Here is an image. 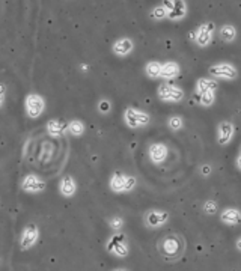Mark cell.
<instances>
[{"instance_id": "27", "label": "cell", "mask_w": 241, "mask_h": 271, "mask_svg": "<svg viewBox=\"0 0 241 271\" xmlns=\"http://www.w3.org/2000/svg\"><path fill=\"white\" fill-rule=\"evenodd\" d=\"M202 211L207 214V216H216L219 211V205L214 199H208V201H205L202 205Z\"/></svg>"}, {"instance_id": "13", "label": "cell", "mask_w": 241, "mask_h": 271, "mask_svg": "<svg viewBox=\"0 0 241 271\" xmlns=\"http://www.w3.org/2000/svg\"><path fill=\"white\" fill-rule=\"evenodd\" d=\"M134 41L129 36H122L118 38L115 42L112 44V53L118 56V58H127V56H130L134 51Z\"/></svg>"}, {"instance_id": "16", "label": "cell", "mask_w": 241, "mask_h": 271, "mask_svg": "<svg viewBox=\"0 0 241 271\" xmlns=\"http://www.w3.org/2000/svg\"><path fill=\"white\" fill-rule=\"evenodd\" d=\"M219 219L226 226H238L241 224V209L235 207H228L220 211Z\"/></svg>"}, {"instance_id": "19", "label": "cell", "mask_w": 241, "mask_h": 271, "mask_svg": "<svg viewBox=\"0 0 241 271\" xmlns=\"http://www.w3.org/2000/svg\"><path fill=\"white\" fill-rule=\"evenodd\" d=\"M217 35L219 38L226 42V44H232V42L237 39L238 36V31H237V27L231 23H225L219 27V31H217Z\"/></svg>"}, {"instance_id": "29", "label": "cell", "mask_w": 241, "mask_h": 271, "mask_svg": "<svg viewBox=\"0 0 241 271\" xmlns=\"http://www.w3.org/2000/svg\"><path fill=\"white\" fill-rule=\"evenodd\" d=\"M98 110H100L103 115H107V113L112 110V103L109 101V99L103 98L100 103H98Z\"/></svg>"}, {"instance_id": "2", "label": "cell", "mask_w": 241, "mask_h": 271, "mask_svg": "<svg viewBox=\"0 0 241 271\" xmlns=\"http://www.w3.org/2000/svg\"><path fill=\"white\" fill-rule=\"evenodd\" d=\"M216 32H217V27H216V23L212 21H204L201 23L199 26L193 29L190 33H189V38L190 41L196 47L199 48H207L211 46L212 39L216 36Z\"/></svg>"}, {"instance_id": "28", "label": "cell", "mask_w": 241, "mask_h": 271, "mask_svg": "<svg viewBox=\"0 0 241 271\" xmlns=\"http://www.w3.org/2000/svg\"><path fill=\"white\" fill-rule=\"evenodd\" d=\"M124 224H125V220L121 216H112L109 219V227L112 231H115V232H121Z\"/></svg>"}, {"instance_id": "9", "label": "cell", "mask_w": 241, "mask_h": 271, "mask_svg": "<svg viewBox=\"0 0 241 271\" xmlns=\"http://www.w3.org/2000/svg\"><path fill=\"white\" fill-rule=\"evenodd\" d=\"M163 5L167 9L169 21H181L189 14V3L186 0H163Z\"/></svg>"}, {"instance_id": "26", "label": "cell", "mask_w": 241, "mask_h": 271, "mask_svg": "<svg viewBox=\"0 0 241 271\" xmlns=\"http://www.w3.org/2000/svg\"><path fill=\"white\" fill-rule=\"evenodd\" d=\"M167 128L171 131H174V133H177V131H179V130H182V127H184V119H182V116H179V115H174V116H171L167 119Z\"/></svg>"}, {"instance_id": "33", "label": "cell", "mask_w": 241, "mask_h": 271, "mask_svg": "<svg viewBox=\"0 0 241 271\" xmlns=\"http://www.w3.org/2000/svg\"><path fill=\"white\" fill-rule=\"evenodd\" d=\"M80 69H81V73H88V71H89V65L88 64H81Z\"/></svg>"}, {"instance_id": "32", "label": "cell", "mask_w": 241, "mask_h": 271, "mask_svg": "<svg viewBox=\"0 0 241 271\" xmlns=\"http://www.w3.org/2000/svg\"><path fill=\"white\" fill-rule=\"evenodd\" d=\"M235 166H237V169L241 172V154H238V157L235 159Z\"/></svg>"}, {"instance_id": "3", "label": "cell", "mask_w": 241, "mask_h": 271, "mask_svg": "<svg viewBox=\"0 0 241 271\" xmlns=\"http://www.w3.org/2000/svg\"><path fill=\"white\" fill-rule=\"evenodd\" d=\"M122 121L127 128L130 130H140V128H145L151 122V116L146 112L140 110L134 106H127L122 113Z\"/></svg>"}, {"instance_id": "30", "label": "cell", "mask_w": 241, "mask_h": 271, "mask_svg": "<svg viewBox=\"0 0 241 271\" xmlns=\"http://www.w3.org/2000/svg\"><path fill=\"white\" fill-rule=\"evenodd\" d=\"M199 174H201V176H204V178H209L211 174H212L211 164H202V166L199 167Z\"/></svg>"}, {"instance_id": "1", "label": "cell", "mask_w": 241, "mask_h": 271, "mask_svg": "<svg viewBox=\"0 0 241 271\" xmlns=\"http://www.w3.org/2000/svg\"><path fill=\"white\" fill-rule=\"evenodd\" d=\"M187 250V241L178 232H167L157 241V252L166 262H178Z\"/></svg>"}, {"instance_id": "34", "label": "cell", "mask_w": 241, "mask_h": 271, "mask_svg": "<svg viewBox=\"0 0 241 271\" xmlns=\"http://www.w3.org/2000/svg\"><path fill=\"white\" fill-rule=\"evenodd\" d=\"M235 249H237L238 252H241V237H238L237 241H235Z\"/></svg>"}, {"instance_id": "25", "label": "cell", "mask_w": 241, "mask_h": 271, "mask_svg": "<svg viewBox=\"0 0 241 271\" xmlns=\"http://www.w3.org/2000/svg\"><path fill=\"white\" fill-rule=\"evenodd\" d=\"M194 99L201 107L208 109L211 106H214V103H216V92H205V94L194 95Z\"/></svg>"}, {"instance_id": "12", "label": "cell", "mask_w": 241, "mask_h": 271, "mask_svg": "<svg viewBox=\"0 0 241 271\" xmlns=\"http://www.w3.org/2000/svg\"><path fill=\"white\" fill-rule=\"evenodd\" d=\"M39 239V229H38V226L31 223V224H27L24 227V231L20 237V247L21 250H29L32 249L36 242Z\"/></svg>"}, {"instance_id": "18", "label": "cell", "mask_w": 241, "mask_h": 271, "mask_svg": "<svg viewBox=\"0 0 241 271\" xmlns=\"http://www.w3.org/2000/svg\"><path fill=\"white\" fill-rule=\"evenodd\" d=\"M219 89V81L214 79H208V77H201L197 79L194 84V95L205 94V92H217Z\"/></svg>"}, {"instance_id": "36", "label": "cell", "mask_w": 241, "mask_h": 271, "mask_svg": "<svg viewBox=\"0 0 241 271\" xmlns=\"http://www.w3.org/2000/svg\"><path fill=\"white\" fill-rule=\"evenodd\" d=\"M240 154H241V149H240Z\"/></svg>"}, {"instance_id": "14", "label": "cell", "mask_w": 241, "mask_h": 271, "mask_svg": "<svg viewBox=\"0 0 241 271\" xmlns=\"http://www.w3.org/2000/svg\"><path fill=\"white\" fill-rule=\"evenodd\" d=\"M235 136V125L231 121H222L217 125V143L220 146H226L231 143Z\"/></svg>"}, {"instance_id": "8", "label": "cell", "mask_w": 241, "mask_h": 271, "mask_svg": "<svg viewBox=\"0 0 241 271\" xmlns=\"http://www.w3.org/2000/svg\"><path fill=\"white\" fill-rule=\"evenodd\" d=\"M142 220H144V224L148 229H160V227L166 226L169 220H171V212L160 208H151L144 212Z\"/></svg>"}, {"instance_id": "15", "label": "cell", "mask_w": 241, "mask_h": 271, "mask_svg": "<svg viewBox=\"0 0 241 271\" xmlns=\"http://www.w3.org/2000/svg\"><path fill=\"white\" fill-rule=\"evenodd\" d=\"M46 187H47L46 181L36 175H27L21 182V189L26 193H42L46 190Z\"/></svg>"}, {"instance_id": "20", "label": "cell", "mask_w": 241, "mask_h": 271, "mask_svg": "<svg viewBox=\"0 0 241 271\" xmlns=\"http://www.w3.org/2000/svg\"><path fill=\"white\" fill-rule=\"evenodd\" d=\"M59 191L64 197H73L77 193V182L73 176H64L59 182Z\"/></svg>"}, {"instance_id": "6", "label": "cell", "mask_w": 241, "mask_h": 271, "mask_svg": "<svg viewBox=\"0 0 241 271\" xmlns=\"http://www.w3.org/2000/svg\"><path fill=\"white\" fill-rule=\"evenodd\" d=\"M157 96L163 103H179L184 99V89L177 83L163 81L157 88Z\"/></svg>"}, {"instance_id": "35", "label": "cell", "mask_w": 241, "mask_h": 271, "mask_svg": "<svg viewBox=\"0 0 241 271\" xmlns=\"http://www.w3.org/2000/svg\"><path fill=\"white\" fill-rule=\"evenodd\" d=\"M112 271H130V270H127V268H122V267H119V268H115V270H112Z\"/></svg>"}, {"instance_id": "22", "label": "cell", "mask_w": 241, "mask_h": 271, "mask_svg": "<svg viewBox=\"0 0 241 271\" xmlns=\"http://www.w3.org/2000/svg\"><path fill=\"white\" fill-rule=\"evenodd\" d=\"M161 65L163 62L159 61H149L145 65V74L146 77H149L151 80H157L161 76Z\"/></svg>"}, {"instance_id": "23", "label": "cell", "mask_w": 241, "mask_h": 271, "mask_svg": "<svg viewBox=\"0 0 241 271\" xmlns=\"http://www.w3.org/2000/svg\"><path fill=\"white\" fill-rule=\"evenodd\" d=\"M149 18L152 20V21H163V20H167V9H166V6L163 5V2H160L159 5H155L154 8H151V11H149Z\"/></svg>"}, {"instance_id": "24", "label": "cell", "mask_w": 241, "mask_h": 271, "mask_svg": "<svg viewBox=\"0 0 241 271\" xmlns=\"http://www.w3.org/2000/svg\"><path fill=\"white\" fill-rule=\"evenodd\" d=\"M66 131L74 136V137H80L84 134V131H86V127H84V124L80 121V119H73L68 122V127H66Z\"/></svg>"}, {"instance_id": "31", "label": "cell", "mask_w": 241, "mask_h": 271, "mask_svg": "<svg viewBox=\"0 0 241 271\" xmlns=\"http://www.w3.org/2000/svg\"><path fill=\"white\" fill-rule=\"evenodd\" d=\"M5 98H6V84L0 83V109L5 104Z\"/></svg>"}, {"instance_id": "7", "label": "cell", "mask_w": 241, "mask_h": 271, "mask_svg": "<svg viewBox=\"0 0 241 271\" xmlns=\"http://www.w3.org/2000/svg\"><path fill=\"white\" fill-rule=\"evenodd\" d=\"M208 74L217 81H234L238 79V69L229 62H217L208 68Z\"/></svg>"}, {"instance_id": "4", "label": "cell", "mask_w": 241, "mask_h": 271, "mask_svg": "<svg viewBox=\"0 0 241 271\" xmlns=\"http://www.w3.org/2000/svg\"><path fill=\"white\" fill-rule=\"evenodd\" d=\"M106 250L113 255L115 258L124 259L130 255V244L127 241V235L124 232H115L107 242H106Z\"/></svg>"}, {"instance_id": "5", "label": "cell", "mask_w": 241, "mask_h": 271, "mask_svg": "<svg viewBox=\"0 0 241 271\" xmlns=\"http://www.w3.org/2000/svg\"><path fill=\"white\" fill-rule=\"evenodd\" d=\"M137 179L133 175H127L124 172H113L109 181V187L113 193H130L136 189Z\"/></svg>"}, {"instance_id": "11", "label": "cell", "mask_w": 241, "mask_h": 271, "mask_svg": "<svg viewBox=\"0 0 241 271\" xmlns=\"http://www.w3.org/2000/svg\"><path fill=\"white\" fill-rule=\"evenodd\" d=\"M148 159L154 166H161L169 159V146L163 142H152L148 146Z\"/></svg>"}, {"instance_id": "10", "label": "cell", "mask_w": 241, "mask_h": 271, "mask_svg": "<svg viewBox=\"0 0 241 271\" xmlns=\"http://www.w3.org/2000/svg\"><path fill=\"white\" fill-rule=\"evenodd\" d=\"M24 106H26V113L27 116L31 119H36L39 118L42 113L46 110V101L44 98H42L39 94H29L26 96V101H24Z\"/></svg>"}, {"instance_id": "21", "label": "cell", "mask_w": 241, "mask_h": 271, "mask_svg": "<svg viewBox=\"0 0 241 271\" xmlns=\"http://www.w3.org/2000/svg\"><path fill=\"white\" fill-rule=\"evenodd\" d=\"M68 124L59 119H51L47 122V131L51 137H61L66 131Z\"/></svg>"}, {"instance_id": "17", "label": "cell", "mask_w": 241, "mask_h": 271, "mask_svg": "<svg viewBox=\"0 0 241 271\" xmlns=\"http://www.w3.org/2000/svg\"><path fill=\"white\" fill-rule=\"evenodd\" d=\"M181 76V66L178 62L175 61H166L161 65V76L160 79L164 81H171L174 83V80H177Z\"/></svg>"}]
</instances>
